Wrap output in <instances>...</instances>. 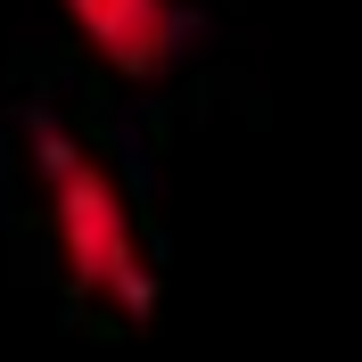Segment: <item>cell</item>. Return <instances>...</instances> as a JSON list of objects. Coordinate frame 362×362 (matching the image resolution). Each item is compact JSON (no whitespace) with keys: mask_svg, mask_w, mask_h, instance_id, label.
<instances>
[{"mask_svg":"<svg viewBox=\"0 0 362 362\" xmlns=\"http://www.w3.org/2000/svg\"><path fill=\"white\" fill-rule=\"evenodd\" d=\"M25 148H33V181H42L49 239H58L66 280L90 305H107V313H124V321H148L157 313V255L140 239V214H132V198H124L115 165L99 157L90 140H74L66 124H49V115L25 132Z\"/></svg>","mask_w":362,"mask_h":362,"instance_id":"6da1fadb","label":"cell"},{"mask_svg":"<svg viewBox=\"0 0 362 362\" xmlns=\"http://www.w3.org/2000/svg\"><path fill=\"white\" fill-rule=\"evenodd\" d=\"M58 8L83 33V49L124 83H165L198 42L189 0H58Z\"/></svg>","mask_w":362,"mask_h":362,"instance_id":"7a4b0ae2","label":"cell"}]
</instances>
